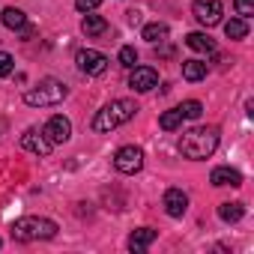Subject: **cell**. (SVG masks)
Masks as SVG:
<instances>
[{"mask_svg":"<svg viewBox=\"0 0 254 254\" xmlns=\"http://www.w3.org/2000/svg\"><path fill=\"white\" fill-rule=\"evenodd\" d=\"M215 147H218V129L215 126H197V129H191L180 138V153L191 162L209 159L215 153Z\"/></svg>","mask_w":254,"mask_h":254,"instance_id":"obj_1","label":"cell"},{"mask_svg":"<svg viewBox=\"0 0 254 254\" xmlns=\"http://www.w3.org/2000/svg\"><path fill=\"white\" fill-rule=\"evenodd\" d=\"M135 114H138V105H135L132 99H114L111 105H105V108L93 117V132H99V135L114 132L117 126L129 123Z\"/></svg>","mask_w":254,"mask_h":254,"instance_id":"obj_2","label":"cell"},{"mask_svg":"<svg viewBox=\"0 0 254 254\" xmlns=\"http://www.w3.org/2000/svg\"><path fill=\"white\" fill-rule=\"evenodd\" d=\"M66 96H69V87L63 81L45 78V81H39L36 87H30L24 93V105H30V108H48V105H60Z\"/></svg>","mask_w":254,"mask_h":254,"instance_id":"obj_3","label":"cell"},{"mask_svg":"<svg viewBox=\"0 0 254 254\" xmlns=\"http://www.w3.org/2000/svg\"><path fill=\"white\" fill-rule=\"evenodd\" d=\"M54 236H57V224L51 218L24 215L12 224V239L18 242H36V239H54Z\"/></svg>","mask_w":254,"mask_h":254,"instance_id":"obj_4","label":"cell"},{"mask_svg":"<svg viewBox=\"0 0 254 254\" xmlns=\"http://www.w3.org/2000/svg\"><path fill=\"white\" fill-rule=\"evenodd\" d=\"M114 168H117L120 174H138V171L144 168V150L135 147V144L120 147L117 156H114Z\"/></svg>","mask_w":254,"mask_h":254,"instance_id":"obj_5","label":"cell"},{"mask_svg":"<svg viewBox=\"0 0 254 254\" xmlns=\"http://www.w3.org/2000/svg\"><path fill=\"white\" fill-rule=\"evenodd\" d=\"M191 15L197 18V24L203 27H215L224 15V6H221V0H194L191 3Z\"/></svg>","mask_w":254,"mask_h":254,"instance_id":"obj_6","label":"cell"},{"mask_svg":"<svg viewBox=\"0 0 254 254\" xmlns=\"http://www.w3.org/2000/svg\"><path fill=\"white\" fill-rule=\"evenodd\" d=\"M75 63H78V69L84 75H102L108 69V57L102 51H93V48H81L75 54Z\"/></svg>","mask_w":254,"mask_h":254,"instance_id":"obj_7","label":"cell"},{"mask_svg":"<svg viewBox=\"0 0 254 254\" xmlns=\"http://www.w3.org/2000/svg\"><path fill=\"white\" fill-rule=\"evenodd\" d=\"M42 135L51 141V144H66L69 138H72V123L63 117V114H54L48 123H45V129H42Z\"/></svg>","mask_w":254,"mask_h":254,"instance_id":"obj_8","label":"cell"},{"mask_svg":"<svg viewBox=\"0 0 254 254\" xmlns=\"http://www.w3.org/2000/svg\"><path fill=\"white\" fill-rule=\"evenodd\" d=\"M129 87L135 93H150L153 87H159V72L150 69V66H135L132 75H129Z\"/></svg>","mask_w":254,"mask_h":254,"instance_id":"obj_9","label":"cell"},{"mask_svg":"<svg viewBox=\"0 0 254 254\" xmlns=\"http://www.w3.org/2000/svg\"><path fill=\"white\" fill-rule=\"evenodd\" d=\"M162 206H165V212L171 218H183L189 212V194L183 189H168L165 197H162Z\"/></svg>","mask_w":254,"mask_h":254,"instance_id":"obj_10","label":"cell"},{"mask_svg":"<svg viewBox=\"0 0 254 254\" xmlns=\"http://www.w3.org/2000/svg\"><path fill=\"white\" fill-rule=\"evenodd\" d=\"M21 147H24L27 153H33V156H48L54 144H51L45 135H39L36 129H27V132L21 135Z\"/></svg>","mask_w":254,"mask_h":254,"instance_id":"obj_11","label":"cell"},{"mask_svg":"<svg viewBox=\"0 0 254 254\" xmlns=\"http://www.w3.org/2000/svg\"><path fill=\"white\" fill-rule=\"evenodd\" d=\"M209 183L218 186V189H221V186H242V174H239L236 168H227V165H224V168H215V171L209 174Z\"/></svg>","mask_w":254,"mask_h":254,"instance_id":"obj_12","label":"cell"},{"mask_svg":"<svg viewBox=\"0 0 254 254\" xmlns=\"http://www.w3.org/2000/svg\"><path fill=\"white\" fill-rule=\"evenodd\" d=\"M153 242H156V230H153V227H138V230L129 233V248H132V251H144V248H150Z\"/></svg>","mask_w":254,"mask_h":254,"instance_id":"obj_13","label":"cell"},{"mask_svg":"<svg viewBox=\"0 0 254 254\" xmlns=\"http://www.w3.org/2000/svg\"><path fill=\"white\" fill-rule=\"evenodd\" d=\"M0 21H3V27H9V30H27L30 27L27 24V15L21 9H15V6H6L3 15H0Z\"/></svg>","mask_w":254,"mask_h":254,"instance_id":"obj_14","label":"cell"},{"mask_svg":"<svg viewBox=\"0 0 254 254\" xmlns=\"http://www.w3.org/2000/svg\"><path fill=\"white\" fill-rule=\"evenodd\" d=\"M186 45H189L191 51H197V54H212V51H215V39L206 36V33H189V36H186Z\"/></svg>","mask_w":254,"mask_h":254,"instance_id":"obj_15","label":"cell"},{"mask_svg":"<svg viewBox=\"0 0 254 254\" xmlns=\"http://www.w3.org/2000/svg\"><path fill=\"white\" fill-rule=\"evenodd\" d=\"M81 30L87 33V36H102L105 30H108V21L102 18V15H84V21H81Z\"/></svg>","mask_w":254,"mask_h":254,"instance_id":"obj_16","label":"cell"},{"mask_svg":"<svg viewBox=\"0 0 254 254\" xmlns=\"http://www.w3.org/2000/svg\"><path fill=\"white\" fill-rule=\"evenodd\" d=\"M242 215H245V206H242L239 200H233V203H221V206H218V218H221V221H227V224L239 221Z\"/></svg>","mask_w":254,"mask_h":254,"instance_id":"obj_17","label":"cell"},{"mask_svg":"<svg viewBox=\"0 0 254 254\" xmlns=\"http://www.w3.org/2000/svg\"><path fill=\"white\" fill-rule=\"evenodd\" d=\"M183 78H186V81H200V78H206V63H200V60H183Z\"/></svg>","mask_w":254,"mask_h":254,"instance_id":"obj_18","label":"cell"},{"mask_svg":"<svg viewBox=\"0 0 254 254\" xmlns=\"http://www.w3.org/2000/svg\"><path fill=\"white\" fill-rule=\"evenodd\" d=\"M224 36L227 39H245L248 36V21L245 18H230L224 24Z\"/></svg>","mask_w":254,"mask_h":254,"instance_id":"obj_19","label":"cell"},{"mask_svg":"<svg viewBox=\"0 0 254 254\" xmlns=\"http://www.w3.org/2000/svg\"><path fill=\"white\" fill-rule=\"evenodd\" d=\"M159 126L165 132H174V129H180L183 126V114H180V108H174V111H165L162 117H159Z\"/></svg>","mask_w":254,"mask_h":254,"instance_id":"obj_20","label":"cell"},{"mask_svg":"<svg viewBox=\"0 0 254 254\" xmlns=\"http://www.w3.org/2000/svg\"><path fill=\"white\" fill-rule=\"evenodd\" d=\"M144 39L153 42V45H156V42H165V39H168V24H162V21L147 24V27H144Z\"/></svg>","mask_w":254,"mask_h":254,"instance_id":"obj_21","label":"cell"},{"mask_svg":"<svg viewBox=\"0 0 254 254\" xmlns=\"http://www.w3.org/2000/svg\"><path fill=\"white\" fill-rule=\"evenodd\" d=\"M180 114H183V120H197V117L203 114V105L194 102V99H189V102L180 105Z\"/></svg>","mask_w":254,"mask_h":254,"instance_id":"obj_22","label":"cell"},{"mask_svg":"<svg viewBox=\"0 0 254 254\" xmlns=\"http://www.w3.org/2000/svg\"><path fill=\"white\" fill-rule=\"evenodd\" d=\"M135 63H138V51H135L132 45H123V48H120V66L135 69Z\"/></svg>","mask_w":254,"mask_h":254,"instance_id":"obj_23","label":"cell"},{"mask_svg":"<svg viewBox=\"0 0 254 254\" xmlns=\"http://www.w3.org/2000/svg\"><path fill=\"white\" fill-rule=\"evenodd\" d=\"M233 9H236V15L239 18H251L254 15V0H233Z\"/></svg>","mask_w":254,"mask_h":254,"instance_id":"obj_24","label":"cell"},{"mask_svg":"<svg viewBox=\"0 0 254 254\" xmlns=\"http://www.w3.org/2000/svg\"><path fill=\"white\" fill-rule=\"evenodd\" d=\"M12 69H15V60H12V54H6V51H0V78H6V75H12Z\"/></svg>","mask_w":254,"mask_h":254,"instance_id":"obj_25","label":"cell"},{"mask_svg":"<svg viewBox=\"0 0 254 254\" xmlns=\"http://www.w3.org/2000/svg\"><path fill=\"white\" fill-rule=\"evenodd\" d=\"M99 3L102 0H75V9L78 12H93V9H99Z\"/></svg>","mask_w":254,"mask_h":254,"instance_id":"obj_26","label":"cell"},{"mask_svg":"<svg viewBox=\"0 0 254 254\" xmlns=\"http://www.w3.org/2000/svg\"><path fill=\"white\" fill-rule=\"evenodd\" d=\"M126 18H129V24L135 27V24H141V12L138 9H129V12H126Z\"/></svg>","mask_w":254,"mask_h":254,"instance_id":"obj_27","label":"cell"},{"mask_svg":"<svg viewBox=\"0 0 254 254\" xmlns=\"http://www.w3.org/2000/svg\"><path fill=\"white\" fill-rule=\"evenodd\" d=\"M0 245H3V242H0Z\"/></svg>","mask_w":254,"mask_h":254,"instance_id":"obj_28","label":"cell"}]
</instances>
